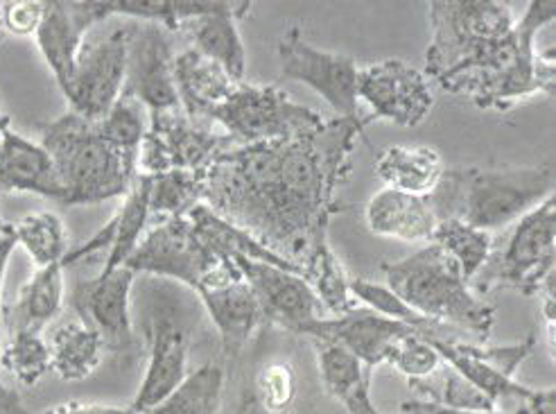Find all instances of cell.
I'll list each match as a JSON object with an SVG mask.
<instances>
[{
  "instance_id": "obj_32",
  "label": "cell",
  "mask_w": 556,
  "mask_h": 414,
  "mask_svg": "<svg viewBox=\"0 0 556 414\" xmlns=\"http://www.w3.org/2000/svg\"><path fill=\"white\" fill-rule=\"evenodd\" d=\"M430 242L441 247L459 265L468 284L476 279L493 252V236L489 231L470 227L455 217L439 219Z\"/></svg>"
},
{
  "instance_id": "obj_45",
  "label": "cell",
  "mask_w": 556,
  "mask_h": 414,
  "mask_svg": "<svg viewBox=\"0 0 556 414\" xmlns=\"http://www.w3.org/2000/svg\"><path fill=\"white\" fill-rule=\"evenodd\" d=\"M554 405H556V394L554 388H545V390H532V394L518 401L509 412L505 414H554Z\"/></svg>"
},
{
  "instance_id": "obj_10",
  "label": "cell",
  "mask_w": 556,
  "mask_h": 414,
  "mask_svg": "<svg viewBox=\"0 0 556 414\" xmlns=\"http://www.w3.org/2000/svg\"><path fill=\"white\" fill-rule=\"evenodd\" d=\"M236 146L227 134H215L188 118L181 106L150 114V127L138 152V175L170 171H206L211 161Z\"/></svg>"
},
{
  "instance_id": "obj_6",
  "label": "cell",
  "mask_w": 556,
  "mask_h": 414,
  "mask_svg": "<svg viewBox=\"0 0 556 414\" xmlns=\"http://www.w3.org/2000/svg\"><path fill=\"white\" fill-rule=\"evenodd\" d=\"M123 267L179 281L194 292L242 281L233 259L202 238L188 215L156 223Z\"/></svg>"
},
{
  "instance_id": "obj_46",
  "label": "cell",
  "mask_w": 556,
  "mask_h": 414,
  "mask_svg": "<svg viewBox=\"0 0 556 414\" xmlns=\"http://www.w3.org/2000/svg\"><path fill=\"white\" fill-rule=\"evenodd\" d=\"M43 414H136L131 407H116V405H100V403H60L48 407Z\"/></svg>"
},
{
  "instance_id": "obj_9",
  "label": "cell",
  "mask_w": 556,
  "mask_h": 414,
  "mask_svg": "<svg viewBox=\"0 0 556 414\" xmlns=\"http://www.w3.org/2000/svg\"><path fill=\"white\" fill-rule=\"evenodd\" d=\"M208 121L225 127L231 141L240 146L294 138L324 123L321 114L294 102L290 93L274 85L261 87L249 81H238L233 93L215 109Z\"/></svg>"
},
{
  "instance_id": "obj_4",
  "label": "cell",
  "mask_w": 556,
  "mask_h": 414,
  "mask_svg": "<svg viewBox=\"0 0 556 414\" xmlns=\"http://www.w3.org/2000/svg\"><path fill=\"white\" fill-rule=\"evenodd\" d=\"M380 269L387 288L414 313L453 330H468L478 344L489 340L497 309L472 292L459 265L441 247L428 244L403 261L382 263Z\"/></svg>"
},
{
  "instance_id": "obj_40",
  "label": "cell",
  "mask_w": 556,
  "mask_h": 414,
  "mask_svg": "<svg viewBox=\"0 0 556 414\" xmlns=\"http://www.w3.org/2000/svg\"><path fill=\"white\" fill-rule=\"evenodd\" d=\"M96 125L109 146H114L123 156L138 165V152H141V143L150 127V114L141 102L123 93Z\"/></svg>"
},
{
  "instance_id": "obj_38",
  "label": "cell",
  "mask_w": 556,
  "mask_h": 414,
  "mask_svg": "<svg viewBox=\"0 0 556 414\" xmlns=\"http://www.w3.org/2000/svg\"><path fill=\"white\" fill-rule=\"evenodd\" d=\"M409 388L414 390L416 399L430 401L437 405L472 410V412L495 410V405L476 388V385H470L459 372H455L446 363H441V367L426 378L409 380Z\"/></svg>"
},
{
  "instance_id": "obj_47",
  "label": "cell",
  "mask_w": 556,
  "mask_h": 414,
  "mask_svg": "<svg viewBox=\"0 0 556 414\" xmlns=\"http://www.w3.org/2000/svg\"><path fill=\"white\" fill-rule=\"evenodd\" d=\"M401 412L403 414H505L500 410L493 412H472V410H457V407H446V405H437L430 401H421V399H409L401 403Z\"/></svg>"
},
{
  "instance_id": "obj_14",
  "label": "cell",
  "mask_w": 556,
  "mask_h": 414,
  "mask_svg": "<svg viewBox=\"0 0 556 414\" xmlns=\"http://www.w3.org/2000/svg\"><path fill=\"white\" fill-rule=\"evenodd\" d=\"M170 35L173 33L159 23H131L123 93L141 102L148 114L181 106L173 75L175 46Z\"/></svg>"
},
{
  "instance_id": "obj_5",
  "label": "cell",
  "mask_w": 556,
  "mask_h": 414,
  "mask_svg": "<svg viewBox=\"0 0 556 414\" xmlns=\"http://www.w3.org/2000/svg\"><path fill=\"white\" fill-rule=\"evenodd\" d=\"M41 146L60 175L66 206L125 198L138 177V165L109 146L96 123L73 112L41 125Z\"/></svg>"
},
{
  "instance_id": "obj_37",
  "label": "cell",
  "mask_w": 556,
  "mask_h": 414,
  "mask_svg": "<svg viewBox=\"0 0 556 414\" xmlns=\"http://www.w3.org/2000/svg\"><path fill=\"white\" fill-rule=\"evenodd\" d=\"M303 279L311 284L317 294L321 309H326L332 317H340L357 309V299L351 292V276L346 274L338 254L326 244L324 250L305 267Z\"/></svg>"
},
{
  "instance_id": "obj_21",
  "label": "cell",
  "mask_w": 556,
  "mask_h": 414,
  "mask_svg": "<svg viewBox=\"0 0 556 414\" xmlns=\"http://www.w3.org/2000/svg\"><path fill=\"white\" fill-rule=\"evenodd\" d=\"M249 8H252V3H227V0H222L217 10L194 16L179 27L188 35L192 43L190 48L219 64L236 81H244L247 52L238 23L249 14Z\"/></svg>"
},
{
  "instance_id": "obj_24",
  "label": "cell",
  "mask_w": 556,
  "mask_h": 414,
  "mask_svg": "<svg viewBox=\"0 0 556 414\" xmlns=\"http://www.w3.org/2000/svg\"><path fill=\"white\" fill-rule=\"evenodd\" d=\"M367 227L374 236L403 242L432 240L437 215L428 198L409 196L394 188H382L367 202Z\"/></svg>"
},
{
  "instance_id": "obj_33",
  "label": "cell",
  "mask_w": 556,
  "mask_h": 414,
  "mask_svg": "<svg viewBox=\"0 0 556 414\" xmlns=\"http://www.w3.org/2000/svg\"><path fill=\"white\" fill-rule=\"evenodd\" d=\"M150 179V219L184 217L194 206L202 204L204 171H170L161 175H148Z\"/></svg>"
},
{
  "instance_id": "obj_11",
  "label": "cell",
  "mask_w": 556,
  "mask_h": 414,
  "mask_svg": "<svg viewBox=\"0 0 556 414\" xmlns=\"http://www.w3.org/2000/svg\"><path fill=\"white\" fill-rule=\"evenodd\" d=\"M276 50L278 62H281V77L311 87L336 109L340 118L363 123L357 100L359 68L353 58L311 46L296 25L288 27V33L278 39Z\"/></svg>"
},
{
  "instance_id": "obj_35",
  "label": "cell",
  "mask_w": 556,
  "mask_h": 414,
  "mask_svg": "<svg viewBox=\"0 0 556 414\" xmlns=\"http://www.w3.org/2000/svg\"><path fill=\"white\" fill-rule=\"evenodd\" d=\"M222 0H104L106 16H127L131 21L159 23L165 30H179L181 23L208 14Z\"/></svg>"
},
{
  "instance_id": "obj_18",
  "label": "cell",
  "mask_w": 556,
  "mask_h": 414,
  "mask_svg": "<svg viewBox=\"0 0 556 414\" xmlns=\"http://www.w3.org/2000/svg\"><path fill=\"white\" fill-rule=\"evenodd\" d=\"M109 18L104 0H87V3H64L48 0L39 30L35 35L41 58L64 91L73 77L77 54L85 46V35L100 21Z\"/></svg>"
},
{
  "instance_id": "obj_20",
  "label": "cell",
  "mask_w": 556,
  "mask_h": 414,
  "mask_svg": "<svg viewBox=\"0 0 556 414\" xmlns=\"http://www.w3.org/2000/svg\"><path fill=\"white\" fill-rule=\"evenodd\" d=\"M148 223H150V179L148 175H138L129 192L123 198V204L114 213V217H111L91 240L77 247V250L68 252L62 265L68 267L85 256H91L93 252L109 250L102 274L114 272L129 261L138 242L143 240Z\"/></svg>"
},
{
  "instance_id": "obj_22",
  "label": "cell",
  "mask_w": 556,
  "mask_h": 414,
  "mask_svg": "<svg viewBox=\"0 0 556 414\" xmlns=\"http://www.w3.org/2000/svg\"><path fill=\"white\" fill-rule=\"evenodd\" d=\"M0 190L33 192L58 202L64 198L60 175L46 148L12 129L0 138Z\"/></svg>"
},
{
  "instance_id": "obj_13",
  "label": "cell",
  "mask_w": 556,
  "mask_h": 414,
  "mask_svg": "<svg viewBox=\"0 0 556 414\" xmlns=\"http://www.w3.org/2000/svg\"><path fill=\"white\" fill-rule=\"evenodd\" d=\"M357 100H365L371 109V116L363 118V127L374 121L416 127L430 116L434 106L428 77L403 60H382L359 68Z\"/></svg>"
},
{
  "instance_id": "obj_39",
  "label": "cell",
  "mask_w": 556,
  "mask_h": 414,
  "mask_svg": "<svg viewBox=\"0 0 556 414\" xmlns=\"http://www.w3.org/2000/svg\"><path fill=\"white\" fill-rule=\"evenodd\" d=\"M351 292L357 299V303H365L367 309H371L378 315H384L389 319H396V322H403V324L416 328L424 338L459 340L453 336L455 334L453 328L441 326L437 322L421 317L419 313H414L403 299H399L392 290L382 284L367 281V279H351Z\"/></svg>"
},
{
  "instance_id": "obj_34",
  "label": "cell",
  "mask_w": 556,
  "mask_h": 414,
  "mask_svg": "<svg viewBox=\"0 0 556 414\" xmlns=\"http://www.w3.org/2000/svg\"><path fill=\"white\" fill-rule=\"evenodd\" d=\"M16 244H21L37 267L58 265L68 254V231L60 215L50 211L30 213L14 223Z\"/></svg>"
},
{
  "instance_id": "obj_17",
  "label": "cell",
  "mask_w": 556,
  "mask_h": 414,
  "mask_svg": "<svg viewBox=\"0 0 556 414\" xmlns=\"http://www.w3.org/2000/svg\"><path fill=\"white\" fill-rule=\"evenodd\" d=\"M299 334L313 340L338 344L353 353L355 357H359L365 365L376 369L378 365H387L389 353H392L394 344L401 338L419 334V330L403 322L378 315L367 306H357L346 315L319 317L311 324H305Z\"/></svg>"
},
{
  "instance_id": "obj_44",
  "label": "cell",
  "mask_w": 556,
  "mask_h": 414,
  "mask_svg": "<svg viewBox=\"0 0 556 414\" xmlns=\"http://www.w3.org/2000/svg\"><path fill=\"white\" fill-rule=\"evenodd\" d=\"M43 12H46V3H39V0H16V3H3L5 33H12L18 37L37 35Z\"/></svg>"
},
{
  "instance_id": "obj_48",
  "label": "cell",
  "mask_w": 556,
  "mask_h": 414,
  "mask_svg": "<svg viewBox=\"0 0 556 414\" xmlns=\"http://www.w3.org/2000/svg\"><path fill=\"white\" fill-rule=\"evenodd\" d=\"M236 414H269V412H265V410L258 405V401L254 399L252 390H247V392L242 394L240 403H238Z\"/></svg>"
},
{
  "instance_id": "obj_31",
  "label": "cell",
  "mask_w": 556,
  "mask_h": 414,
  "mask_svg": "<svg viewBox=\"0 0 556 414\" xmlns=\"http://www.w3.org/2000/svg\"><path fill=\"white\" fill-rule=\"evenodd\" d=\"M225 397V369L208 363L192 374L159 405L143 414H219Z\"/></svg>"
},
{
  "instance_id": "obj_29",
  "label": "cell",
  "mask_w": 556,
  "mask_h": 414,
  "mask_svg": "<svg viewBox=\"0 0 556 414\" xmlns=\"http://www.w3.org/2000/svg\"><path fill=\"white\" fill-rule=\"evenodd\" d=\"M428 340L441 355V361L451 365L455 372H459L470 385H476V388L495 405V410L509 412L518 401L532 394V388H527V385L500 374L497 369L480 363L478 357L466 353L462 347V340H432V338Z\"/></svg>"
},
{
  "instance_id": "obj_42",
  "label": "cell",
  "mask_w": 556,
  "mask_h": 414,
  "mask_svg": "<svg viewBox=\"0 0 556 414\" xmlns=\"http://www.w3.org/2000/svg\"><path fill=\"white\" fill-rule=\"evenodd\" d=\"M441 355L421 334H412L401 338L392 353H389L387 365H392L396 372L407 376L409 380H419L434 374L441 367Z\"/></svg>"
},
{
  "instance_id": "obj_15",
  "label": "cell",
  "mask_w": 556,
  "mask_h": 414,
  "mask_svg": "<svg viewBox=\"0 0 556 414\" xmlns=\"http://www.w3.org/2000/svg\"><path fill=\"white\" fill-rule=\"evenodd\" d=\"M231 259L238 265L249 290L254 292L265 324L299 334L305 324L324 317L317 294L313 292L311 284L296 272L244 256Z\"/></svg>"
},
{
  "instance_id": "obj_43",
  "label": "cell",
  "mask_w": 556,
  "mask_h": 414,
  "mask_svg": "<svg viewBox=\"0 0 556 414\" xmlns=\"http://www.w3.org/2000/svg\"><path fill=\"white\" fill-rule=\"evenodd\" d=\"M16 234H14V225L5 223L3 217H0V309H3V284H5V269L8 263L16 250ZM0 414H33L27 410L18 394L10 388H5V380L3 374H0Z\"/></svg>"
},
{
  "instance_id": "obj_3",
  "label": "cell",
  "mask_w": 556,
  "mask_h": 414,
  "mask_svg": "<svg viewBox=\"0 0 556 414\" xmlns=\"http://www.w3.org/2000/svg\"><path fill=\"white\" fill-rule=\"evenodd\" d=\"M554 186V161L532 168H453L443 171L428 200L437 219L455 217L491 234L552 198Z\"/></svg>"
},
{
  "instance_id": "obj_1",
  "label": "cell",
  "mask_w": 556,
  "mask_h": 414,
  "mask_svg": "<svg viewBox=\"0 0 556 414\" xmlns=\"http://www.w3.org/2000/svg\"><path fill=\"white\" fill-rule=\"evenodd\" d=\"M357 138L367 141L363 123L338 116L294 138L231 146L204 171L202 204L303 276L328 244Z\"/></svg>"
},
{
  "instance_id": "obj_51",
  "label": "cell",
  "mask_w": 556,
  "mask_h": 414,
  "mask_svg": "<svg viewBox=\"0 0 556 414\" xmlns=\"http://www.w3.org/2000/svg\"><path fill=\"white\" fill-rule=\"evenodd\" d=\"M378 414H380V412H378Z\"/></svg>"
},
{
  "instance_id": "obj_19",
  "label": "cell",
  "mask_w": 556,
  "mask_h": 414,
  "mask_svg": "<svg viewBox=\"0 0 556 414\" xmlns=\"http://www.w3.org/2000/svg\"><path fill=\"white\" fill-rule=\"evenodd\" d=\"M150 357L131 410L143 414L168 399L188 376V328L173 313H156L150 319Z\"/></svg>"
},
{
  "instance_id": "obj_12",
  "label": "cell",
  "mask_w": 556,
  "mask_h": 414,
  "mask_svg": "<svg viewBox=\"0 0 556 414\" xmlns=\"http://www.w3.org/2000/svg\"><path fill=\"white\" fill-rule=\"evenodd\" d=\"M129 33L131 23L116 27L114 33L93 43L81 46L73 77L62 91L73 114L98 123L118 102L125 89Z\"/></svg>"
},
{
  "instance_id": "obj_25",
  "label": "cell",
  "mask_w": 556,
  "mask_h": 414,
  "mask_svg": "<svg viewBox=\"0 0 556 414\" xmlns=\"http://www.w3.org/2000/svg\"><path fill=\"white\" fill-rule=\"evenodd\" d=\"M64 306V265L37 267V272L21 288L16 301L3 303L0 309V328L3 334H18V330H41L60 315Z\"/></svg>"
},
{
  "instance_id": "obj_8",
  "label": "cell",
  "mask_w": 556,
  "mask_h": 414,
  "mask_svg": "<svg viewBox=\"0 0 556 414\" xmlns=\"http://www.w3.org/2000/svg\"><path fill=\"white\" fill-rule=\"evenodd\" d=\"M428 21L432 37L424 75L434 81L489 41L507 37L516 25L511 8L495 0H432Z\"/></svg>"
},
{
  "instance_id": "obj_7",
  "label": "cell",
  "mask_w": 556,
  "mask_h": 414,
  "mask_svg": "<svg viewBox=\"0 0 556 414\" xmlns=\"http://www.w3.org/2000/svg\"><path fill=\"white\" fill-rule=\"evenodd\" d=\"M556 276V198H547L514 225L507 244L491 252L486 265L470 281L476 294L516 290L539 297Z\"/></svg>"
},
{
  "instance_id": "obj_23",
  "label": "cell",
  "mask_w": 556,
  "mask_h": 414,
  "mask_svg": "<svg viewBox=\"0 0 556 414\" xmlns=\"http://www.w3.org/2000/svg\"><path fill=\"white\" fill-rule=\"evenodd\" d=\"M173 75L179 104L194 123L208 121L215 109L238 87V81L225 68L194 48L175 54Z\"/></svg>"
},
{
  "instance_id": "obj_28",
  "label": "cell",
  "mask_w": 556,
  "mask_h": 414,
  "mask_svg": "<svg viewBox=\"0 0 556 414\" xmlns=\"http://www.w3.org/2000/svg\"><path fill=\"white\" fill-rule=\"evenodd\" d=\"M376 173L387 188L428 198L443 175V163L428 146H394L376 156Z\"/></svg>"
},
{
  "instance_id": "obj_2",
  "label": "cell",
  "mask_w": 556,
  "mask_h": 414,
  "mask_svg": "<svg viewBox=\"0 0 556 414\" xmlns=\"http://www.w3.org/2000/svg\"><path fill=\"white\" fill-rule=\"evenodd\" d=\"M554 18V0H532L507 37L472 52L466 62L439 77L437 85L480 109L497 112H509L536 96L552 98L556 93V54L554 48L541 52L536 37Z\"/></svg>"
},
{
  "instance_id": "obj_49",
  "label": "cell",
  "mask_w": 556,
  "mask_h": 414,
  "mask_svg": "<svg viewBox=\"0 0 556 414\" xmlns=\"http://www.w3.org/2000/svg\"><path fill=\"white\" fill-rule=\"evenodd\" d=\"M8 131H10V118L0 112V138H3Z\"/></svg>"
},
{
  "instance_id": "obj_27",
  "label": "cell",
  "mask_w": 556,
  "mask_h": 414,
  "mask_svg": "<svg viewBox=\"0 0 556 414\" xmlns=\"http://www.w3.org/2000/svg\"><path fill=\"white\" fill-rule=\"evenodd\" d=\"M198 297L202 299L206 315L217 328L222 351L231 357L238 355L247 347V342L252 340L256 330L265 324L258 301L244 284V279L222 288L202 290L198 292Z\"/></svg>"
},
{
  "instance_id": "obj_16",
  "label": "cell",
  "mask_w": 556,
  "mask_h": 414,
  "mask_svg": "<svg viewBox=\"0 0 556 414\" xmlns=\"http://www.w3.org/2000/svg\"><path fill=\"white\" fill-rule=\"evenodd\" d=\"M136 274L129 267L98 274L96 279L79 281L71 294L73 309L106 344V351H127L134 347L131 326V288Z\"/></svg>"
},
{
  "instance_id": "obj_26",
  "label": "cell",
  "mask_w": 556,
  "mask_h": 414,
  "mask_svg": "<svg viewBox=\"0 0 556 414\" xmlns=\"http://www.w3.org/2000/svg\"><path fill=\"white\" fill-rule=\"evenodd\" d=\"M317 351L319 378L326 394L338 401L349 414H378L371 399L374 367L365 365L346 349L313 340Z\"/></svg>"
},
{
  "instance_id": "obj_50",
  "label": "cell",
  "mask_w": 556,
  "mask_h": 414,
  "mask_svg": "<svg viewBox=\"0 0 556 414\" xmlns=\"http://www.w3.org/2000/svg\"><path fill=\"white\" fill-rule=\"evenodd\" d=\"M5 39V27H3V3H0V43Z\"/></svg>"
},
{
  "instance_id": "obj_41",
  "label": "cell",
  "mask_w": 556,
  "mask_h": 414,
  "mask_svg": "<svg viewBox=\"0 0 556 414\" xmlns=\"http://www.w3.org/2000/svg\"><path fill=\"white\" fill-rule=\"evenodd\" d=\"M249 390L265 412L288 414L299 397L296 369L288 361H271L256 372Z\"/></svg>"
},
{
  "instance_id": "obj_30",
  "label": "cell",
  "mask_w": 556,
  "mask_h": 414,
  "mask_svg": "<svg viewBox=\"0 0 556 414\" xmlns=\"http://www.w3.org/2000/svg\"><path fill=\"white\" fill-rule=\"evenodd\" d=\"M50 365L62 380H85L100 365L106 351L104 340L85 322L73 319L54 328L50 336Z\"/></svg>"
},
{
  "instance_id": "obj_36",
  "label": "cell",
  "mask_w": 556,
  "mask_h": 414,
  "mask_svg": "<svg viewBox=\"0 0 556 414\" xmlns=\"http://www.w3.org/2000/svg\"><path fill=\"white\" fill-rule=\"evenodd\" d=\"M50 369V347L41 334L18 330L0 340V374L14 378L21 388H35Z\"/></svg>"
}]
</instances>
